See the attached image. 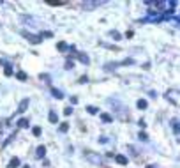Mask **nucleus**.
Wrapping results in <instances>:
<instances>
[{"mask_svg":"<svg viewBox=\"0 0 180 168\" xmlns=\"http://www.w3.org/2000/svg\"><path fill=\"white\" fill-rule=\"evenodd\" d=\"M85 157L90 161V163H94V165H101L102 163V157L99 156V154H94V152H90V151H87L85 152Z\"/></svg>","mask_w":180,"mask_h":168,"instance_id":"1","label":"nucleus"},{"mask_svg":"<svg viewBox=\"0 0 180 168\" xmlns=\"http://www.w3.org/2000/svg\"><path fill=\"white\" fill-rule=\"evenodd\" d=\"M23 37H27L28 43H32V44H39L41 41H42L41 36H34V34H28V32H23Z\"/></svg>","mask_w":180,"mask_h":168,"instance_id":"2","label":"nucleus"},{"mask_svg":"<svg viewBox=\"0 0 180 168\" xmlns=\"http://www.w3.org/2000/svg\"><path fill=\"white\" fill-rule=\"evenodd\" d=\"M166 99H168V101L171 99V103H173V104H178V99H177V92H175V90H168V92H166Z\"/></svg>","mask_w":180,"mask_h":168,"instance_id":"3","label":"nucleus"},{"mask_svg":"<svg viewBox=\"0 0 180 168\" xmlns=\"http://www.w3.org/2000/svg\"><path fill=\"white\" fill-rule=\"evenodd\" d=\"M28 104H30V101L28 99H23L19 103V106H18V112L19 113H23V112H27V108H28Z\"/></svg>","mask_w":180,"mask_h":168,"instance_id":"4","label":"nucleus"},{"mask_svg":"<svg viewBox=\"0 0 180 168\" xmlns=\"http://www.w3.org/2000/svg\"><path fill=\"white\" fill-rule=\"evenodd\" d=\"M46 156V147L44 145H39L35 149V157H44Z\"/></svg>","mask_w":180,"mask_h":168,"instance_id":"5","label":"nucleus"},{"mask_svg":"<svg viewBox=\"0 0 180 168\" xmlns=\"http://www.w3.org/2000/svg\"><path fill=\"white\" fill-rule=\"evenodd\" d=\"M101 2H83V9L85 11H90V9H95Z\"/></svg>","mask_w":180,"mask_h":168,"instance_id":"6","label":"nucleus"},{"mask_svg":"<svg viewBox=\"0 0 180 168\" xmlns=\"http://www.w3.org/2000/svg\"><path fill=\"white\" fill-rule=\"evenodd\" d=\"M115 159H116V163H118V165H127V161H129V159H127L125 156H122V154H116Z\"/></svg>","mask_w":180,"mask_h":168,"instance_id":"7","label":"nucleus"},{"mask_svg":"<svg viewBox=\"0 0 180 168\" xmlns=\"http://www.w3.org/2000/svg\"><path fill=\"white\" fill-rule=\"evenodd\" d=\"M48 117H50V122H51V124H57V122H58V115H57V112H53V110H51Z\"/></svg>","mask_w":180,"mask_h":168,"instance_id":"8","label":"nucleus"},{"mask_svg":"<svg viewBox=\"0 0 180 168\" xmlns=\"http://www.w3.org/2000/svg\"><path fill=\"white\" fill-rule=\"evenodd\" d=\"M19 166V159L18 157H13V159L9 161V165H7V168H18Z\"/></svg>","mask_w":180,"mask_h":168,"instance_id":"9","label":"nucleus"},{"mask_svg":"<svg viewBox=\"0 0 180 168\" xmlns=\"http://www.w3.org/2000/svg\"><path fill=\"white\" fill-rule=\"evenodd\" d=\"M78 58L83 62V64H90V58H88V55H85V53H78Z\"/></svg>","mask_w":180,"mask_h":168,"instance_id":"10","label":"nucleus"},{"mask_svg":"<svg viewBox=\"0 0 180 168\" xmlns=\"http://www.w3.org/2000/svg\"><path fill=\"white\" fill-rule=\"evenodd\" d=\"M51 94H53V97H57V99H62L64 97L62 90H57V89H51Z\"/></svg>","mask_w":180,"mask_h":168,"instance_id":"11","label":"nucleus"},{"mask_svg":"<svg viewBox=\"0 0 180 168\" xmlns=\"http://www.w3.org/2000/svg\"><path fill=\"white\" fill-rule=\"evenodd\" d=\"M101 120L102 122H113V117L108 115V113H101Z\"/></svg>","mask_w":180,"mask_h":168,"instance_id":"12","label":"nucleus"},{"mask_svg":"<svg viewBox=\"0 0 180 168\" xmlns=\"http://www.w3.org/2000/svg\"><path fill=\"white\" fill-rule=\"evenodd\" d=\"M136 106L140 108V110H145L147 108V101L145 99H138V103H136Z\"/></svg>","mask_w":180,"mask_h":168,"instance_id":"13","label":"nucleus"},{"mask_svg":"<svg viewBox=\"0 0 180 168\" xmlns=\"http://www.w3.org/2000/svg\"><path fill=\"white\" fill-rule=\"evenodd\" d=\"M28 124H30L28 119H19V120H18V126H19V128H28Z\"/></svg>","mask_w":180,"mask_h":168,"instance_id":"14","label":"nucleus"},{"mask_svg":"<svg viewBox=\"0 0 180 168\" xmlns=\"http://www.w3.org/2000/svg\"><path fill=\"white\" fill-rule=\"evenodd\" d=\"M171 128H173L175 134H178V119H171Z\"/></svg>","mask_w":180,"mask_h":168,"instance_id":"15","label":"nucleus"},{"mask_svg":"<svg viewBox=\"0 0 180 168\" xmlns=\"http://www.w3.org/2000/svg\"><path fill=\"white\" fill-rule=\"evenodd\" d=\"M57 48H58L60 51H66V50H71V46H67L66 43H58V44H57Z\"/></svg>","mask_w":180,"mask_h":168,"instance_id":"16","label":"nucleus"},{"mask_svg":"<svg viewBox=\"0 0 180 168\" xmlns=\"http://www.w3.org/2000/svg\"><path fill=\"white\" fill-rule=\"evenodd\" d=\"M16 78H18L19 81H25V80H27V75H25V73H23V71H19V73H18V75H16Z\"/></svg>","mask_w":180,"mask_h":168,"instance_id":"17","label":"nucleus"},{"mask_svg":"<svg viewBox=\"0 0 180 168\" xmlns=\"http://www.w3.org/2000/svg\"><path fill=\"white\" fill-rule=\"evenodd\" d=\"M110 36H111V37H115V41H120V37H122L118 32H116V30H111V32H110Z\"/></svg>","mask_w":180,"mask_h":168,"instance_id":"18","label":"nucleus"},{"mask_svg":"<svg viewBox=\"0 0 180 168\" xmlns=\"http://www.w3.org/2000/svg\"><path fill=\"white\" fill-rule=\"evenodd\" d=\"M5 76H13V67H11V66H5Z\"/></svg>","mask_w":180,"mask_h":168,"instance_id":"19","label":"nucleus"},{"mask_svg":"<svg viewBox=\"0 0 180 168\" xmlns=\"http://www.w3.org/2000/svg\"><path fill=\"white\" fill-rule=\"evenodd\" d=\"M87 112L90 115H95V113H97V108H95V106H87Z\"/></svg>","mask_w":180,"mask_h":168,"instance_id":"20","label":"nucleus"},{"mask_svg":"<svg viewBox=\"0 0 180 168\" xmlns=\"http://www.w3.org/2000/svg\"><path fill=\"white\" fill-rule=\"evenodd\" d=\"M138 138H140L141 142H147V140H148V136H147L145 133H140V134H138Z\"/></svg>","mask_w":180,"mask_h":168,"instance_id":"21","label":"nucleus"},{"mask_svg":"<svg viewBox=\"0 0 180 168\" xmlns=\"http://www.w3.org/2000/svg\"><path fill=\"white\" fill-rule=\"evenodd\" d=\"M72 67H74V62L72 60H67L66 62V69H72Z\"/></svg>","mask_w":180,"mask_h":168,"instance_id":"22","label":"nucleus"},{"mask_svg":"<svg viewBox=\"0 0 180 168\" xmlns=\"http://www.w3.org/2000/svg\"><path fill=\"white\" fill-rule=\"evenodd\" d=\"M67 129H69V126H67V124H66V122H64V124H62V126H60V131H62V133H66V131H67Z\"/></svg>","mask_w":180,"mask_h":168,"instance_id":"23","label":"nucleus"},{"mask_svg":"<svg viewBox=\"0 0 180 168\" xmlns=\"http://www.w3.org/2000/svg\"><path fill=\"white\" fill-rule=\"evenodd\" d=\"M32 133H34L35 136H39L41 134V128H34V129H32Z\"/></svg>","mask_w":180,"mask_h":168,"instance_id":"24","label":"nucleus"},{"mask_svg":"<svg viewBox=\"0 0 180 168\" xmlns=\"http://www.w3.org/2000/svg\"><path fill=\"white\" fill-rule=\"evenodd\" d=\"M64 113H66V115H71V113H72V108H71V106H67L66 110H64Z\"/></svg>","mask_w":180,"mask_h":168,"instance_id":"25","label":"nucleus"},{"mask_svg":"<svg viewBox=\"0 0 180 168\" xmlns=\"http://www.w3.org/2000/svg\"><path fill=\"white\" fill-rule=\"evenodd\" d=\"M87 81H88L87 76H81V78H80V83H87Z\"/></svg>","mask_w":180,"mask_h":168,"instance_id":"26","label":"nucleus"},{"mask_svg":"<svg viewBox=\"0 0 180 168\" xmlns=\"http://www.w3.org/2000/svg\"><path fill=\"white\" fill-rule=\"evenodd\" d=\"M99 142H101V143H106V142H108V138H106V136H101Z\"/></svg>","mask_w":180,"mask_h":168,"instance_id":"27","label":"nucleus"},{"mask_svg":"<svg viewBox=\"0 0 180 168\" xmlns=\"http://www.w3.org/2000/svg\"><path fill=\"white\" fill-rule=\"evenodd\" d=\"M147 168H155V166H154V165H148V166H147Z\"/></svg>","mask_w":180,"mask_h":168,"instance_id":"28","label":"nucleus"},{"mask_svg":"<svg viewBox=\"0 0 180 168\" xmlns=\"http://www.w3.org/2000/svg\"><path fill=\"white\" fill-rule=\"evenodd\" d=\"M23 168H28V166H23Z\"/></svg>","mask_w":180,"mask_h":168,"instance_id":"29","label":"nucleus"}]
</instances>
